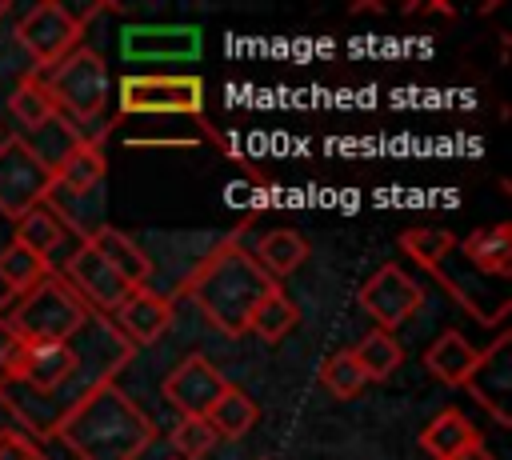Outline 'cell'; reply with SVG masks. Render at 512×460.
<instances>
[{"instance_id":"6da1fadb","label":"cell","mask_w":512,"mask_h":460,"mask_svg":"<svg viewBox=\"0 0 512 460\" xmlns=\"http://www.w3.org/2000/svg\"><path fill=\"white\" fill-rule=\"evenodd\" d=\"M48 440H60L76 460H140L156 424L116 380H100L68 404Z\"/></svg>"},{"instance_id":"7a4b0ae2","label":"cell","mask_w":512,"mask_h":460,"mask_svg":"<svg viewBox=\"0 0 512 460\" xmlns=\"http://www.w3.org/2000/svg\"><path fill=\"white\" fill-rule=\"evenodd\" d=\"M276 288V280L256 264L252 248L240 244V236H224L180 284V296L200 308V316L228 340L248 332L252 308Z\"/></svg>"},{"instance_id":"3957f363","label":"cell","mask_w":512,"mask_h":460,"mask_svg":"<svg viewBox=\"0 0 512 460\" xmlns=\"http://www.w3.org/2000/svg\"><path fill=\"white\" fill-rule=\"evenodd\" d=\"M4 312H8V324L16 328V336L24 344H60V340H72L96 316L64 284L60 272L44 276L36 288H28L20 296H8L4 300Z\"/></svg>"},{"instance_id":"277c9868","label":"cell","mask_w":512,"mask_h":460,"mask_svg":"<svg viewBox=\"0 0 512 460\" xmlns=\"http://www.w3.org/2000/svg\"><path fill=\"white\" fill-rule=\"evenodd\" d=\"M44 72L48 76H36V80L48 88V96H52L60 116L68 112L72 120L84 124V120H96L104 112L112 76H108V64H104V56L96 48H72L60 64H52Z\"/></svg>"},{"instance_id":"5b68a950","label":"cell","mask_w":512,"mask_h":460,"mask_svg":"<svg viewBox=\"0 0 512 460\" xmlns=\"http://www.w3.org/2000/svg\"><path fill=\"white\" fill-rule=\"evenodd\" d=\"M52 196V164L20 132L0 136V216L12 224Z\"/></svg>"},{"instance_id":"8992f818","label":"cell","mask_w":512,"mask_h":460,"mask_svg":"<svg viewBox=\"0 0 512 460\" xmlns=\"http://www.w3.org/2000/svg\"><path fill=\"white\" fill-rule=\"evenodd\" d=\"M80 36H84V16H76L56 0L36 4L16 20V40L40 68L60 64L72 48H80Z\"/></svg>"},{"instance_id":"52a82bcc","label":"cell","mask_w":512,"mask_h":460,"mask_svg":"<svg viewBox=\"0 0 512 460\" xmlns=\"http://www.w3.org/2000/svg\"><path fill=\"white\" fill-rule=\"evenodd\" d=\"M120 112H204V84L200 76H124L120 84Z\"/></svg>"},{"instance_id":"ba28073f","label":"cell","mask_w":512,"mask_h":460,"mask_svg":"<svg viewBox=\"0 0 512 460\" xmlns=\"http://www.w3.org/2000/svg\"><path fill=\"white\" fill-rule=\"evenodd\" d=\"M356 300H360V308L376 320V328L392 332V328H400L404 320H412V316L420 312L424 292H420V284H416L400 264H384V268H376V272L360 284Z\"/></svg>"},{"instance_id":"9c48e42d","label":"cell","mask_w":512,"mask_h":460,"mask_svg":"<svg viewBox=\"0 0 512 460\" xmlns=\"http://www.w3.org/2000/svg\"><path fill=\"white\" fill-rule=\"evenodd\" d=\"M468 396L496 420V424H508L512 420V408H508V396H512V336L500 332L472 364V372L464 376Z\"/></svg>"},{"instance_id":"30bf717a","label":"cell","mask_w":512,"mask_h":460,"mask_svg":"<svg viewBox=\"0 0 512 460\" xmlns=\"http://www.w3.org/2000/svg\"><path fill=\"white\" fill-rule=\"evenodd\" d=\"M60 276H64V284L88 304V312H96V316H112V312L128 300V292H132L84 240H80V248L64 260V272H60Z\"/></svg>"},{"instance_id":"8fae6325","label":"cell","mask_w":512,"mask_h":460,"mask_svg":"<svg viewBox=\"0 0 512 460\" xmlns=\"http://www.w3.org/2000/svg\"><path fill=\"white\" fill-rule=\"evenodd\" d=\"M224 388H228V380L220 376V368H216L204 352L184 356V360L164 376V400H168L180 416H208V408L220 400Z\"/></svg>"},{"instance_id":"7c38bea8","label":"cell","mask_w":512,"mask_h":460,"mask_svg":"<svg viewBox=\"0 0 512 460\" xmlns=\"http://www.w3.org/2000/svg\"><path fill=\"white\" fill-rule=\"evenodd\" d=\"M108 320H112V328H116L132 348H136V344H152V340H160V336L168 332V324H172V300L160 296V292H152V288H132L128 300H124Z\"/></svg>"},{"instance_id":"4fadbf2b","label":"cell","mask_w":512,"mask_h":460,"mask_svg":"<svg viewBox=\"0 0 512 460\" xmlns=\"http://www.w3.org/2000/svg\"><path fill=\"white\" fill-rule=\"evenodd\" d=\"M128 288H148V280H152V260L144 256V248L136 244V240H128L120 228H112V224H96V228H88L84 236H80Z\"/></svg>"},{"instance_id":"5bb4252c","label":"cell","mask_w":512,"mask_h":460,"mask_svg":"<svg viewBox=\"0 0 512 460\" xmlns=\"http://www.w3.org/2000/svg\"><path fill=\"white\" fill-rule=\"evenodd\" d=\"M108 176V160L104 148L96 140H76L60 160H52V196L68 192V196H88L92 188H100Z\"/></svg>"},{"instance_id":"9a60e30c","label":"cell","mask_w":512,"mask_h":460,"mask_svg":"<svg viewBox=\"0 0 512 460\" xmlns=\"http://www.w3.org/2000/svg\"><path fill=\"white\" fill-rule=\"evenodd\" d=\"M456 248L472 260V268H480L488 276H508V268H512V228L508 224L476 228L464 240H456Z\"/></svg>"},{"instance_id":"2e32d148","label":"cell","mask_w":512,"mask_h":460,"mask_svg":"<svg viewBox=\"0 0 512 460\" xmlns=\"http://www.w3.org/2000/svg\"><path fill=\"white\" fill-rule=\"evenodd\" d=\"M252 256H256V264H260L272 280H280V276H292V272L308 260V240H304L300 232H292V228H272V232H264V236L256 240Z\"/></svg>"},{"instance_id":"e0dca14e","label":"cell","mask_w":512,"mask_h":460,"mask_svg":"<svg viewBox=\"0 0 512 460\" xmlns=\"http://www.w3.org/2000/svg\"><path fill=\"white\" fill-rule=\"evenodd\" d=\"M476 356H480V352H476L456 328H448V332H440V336L428 344L424 368H428L436 380H444V384H464V376L472 372Z\"/></svg>"},{"instance_id":"ac0fdd59","label":"cell","mask_w":512,"mask_h":460,"mask_svg":"<svg viewBox=\"0 0 512 460\" xmlns=\"http://www.w3.org/2000/svg\"><path fill=\"white\" fill-rule=\"evenodd\" d=\"M256 420H260V404H256L244 388H236V384H228V388L220 392V400L208 408V424H212V432L224 436V440H240Z\"/></svg>"},{"instance_id":"d6986e66","label":"cell","mask_w":512,"mask_h":460,"mask_svg":"<svg viewBox=\"0 0 512 460\" xmlns=\"http://www.w3.org/2000/svg\"><path fill=\"white\" fill-rule=\"evenodd\" d=\"M352 360H356V368L364 372V380L372 384V380H384V376H392V372L400 368L404 348H400V340H396L392 332L372 328V332H364L360 344L352 348Z\"/></svg>"},{"instance_id":"ffe728a7","label":"cell","mask_w":512,"mask_h":460,"mask_svg":"<svg viewBox=\"0 0 512 460\" xmlns=\"http://www.w3.org/2000/svg\"><path fill=\"white\" fill-rule=\"evenodd\" d=\"M472 436H480L472 428V420L460 412V408H444L432 416V424L420 432V448L432 456V460H448L456 448H464Z\"/></svg>"},{"instance_id":"44dd1931","label":"cell","mask_w":512,"mask_h":460,"mask_svg":"<svg viewBox=\"0 0 512 460\" xmlns=\"http://www.w3.org/2000/svg\"><path fill=\"white\" fill-rule=\"evenodd\" d=\"M44 276H52L48 256H36L32 248H24L16 240L0 248V284L8 288V296H20V292L36 288Z\"/></svg>"},{"instance_id":"7402d4cb","label":"cell","mask_w":512,"mask_h":460,"mask_svg":"<svg viewBox=\"0 0 512 460\" xmlns=\"http://www.w3.org/2000/svg\"><path fill=\"white\" fill-rule=\"evenodd\" d=\"M12 240L24 244V248H32L36 256H52L56 244L64 240V216L44 200V204H36L32 212H24L16 220V236Z\"/></svg>"},{"instance_id":"603a6c76","label":"cell","mask_w":512,"mask_h":460,"mask_svg":"<svg viewBox=\"0 0 512 460\" xmlns=\"http://www.w3.org/2000/svg\"><path fill=\"white\" fill-rule=\"evenodd\" d=\"M296 320H300V308L288 300L284 288H272V292L252 308V316H248V332H256L260 340L276 344V340H284V336L296 328Z\"/></svg>"},{"instance_id":"cb8c5ba5","label":"cell","mask_w":512,"mask_h":460,"mask_svg":"<svg viewBox=\"0 0 512 460\" xmlns=\"http://www.w3.org/2000/svg\"><path fill=\"white\" fill-rule=\"evenodd\" d=\"M8 108H12L16 124H20V128H32V132L48 128V124L60 116V112H56V104H52V96H48V88H44L36 76H24V80L12 88Z\"/></svg>"},{"instance_id":"d4e9b609","label":"cell","mask_w":512,"mask_h":460,"mask_svg":"<svg viewBox=\"0 0 512 460\" xmlns=\"http://www.w3.org/2000/svg\"><path fill=\"white\" fill-rule=\"evenodd\" d=\"M400 248L424 264L428 272H444V260L456 252V236L448 228H436V224H420V228H408L400 232Z\"/></svg>"},{"instance_id":"484cf974","label":"cell","mask_w":512,"mask_h":460,"mask_svg":"<svg viewBox=\"0 0 512 460\" xmlns=\"http://www.w3.org/2000/svg\"><path fill=\"white\" fill-rule=\"evenodd\" d=\"M200 48V36L196 28H168L156 36V28H136L124 36V52L132 56H192Z\"/></svg>"},{"instance_id":"4316f807","label":"cell","mask_w":512,"mask_h":460,"mask_svg":"<svg viewBox=\"0 0 512 460\" xmlns=\"http://www.w3.org/2000/svg\"><path fill=\"white\" fill-rule=\"evenodd\" d=\"M320 380H324V388L332 392V396H340V400H352V396H360L364 392V372L356 368V360H352V348H336L324 364H320Z\"/></svg>"},{"instance_id":"83f0119b","label":"cell","mask_w":512,"mask_h":460,"mask_svg":"<svg viewBox=\"0 0 512 460\" xmlns=\"http://www.w3.org/2000/svg\"><path fill=\"white\" fill-rule=\"evenodd\" d=\"M172 448H176V460H204L212 448H216V432L208 424V416H180V424L172 428Z\"/></svg>"},{"instance_id":"f1b7e54d","label":"cell","mask_w":512,"mask_h":460,"mask_svg":"<svg viewBox=\"0 0 512 460\" xmlns=\"http://www.w3.org/2000/svg\"><path fill=\"white\" fill-rule=\"evenodd\" d=\"M20 352H24V340L16 336V328L8 324V312H4V304H0V388L12 384L16 364H20Z\"/></svg>"},{"instance_id":"f546056e","label":"cell","mask_w":512,"mask_h":460,"mask_svg":"<svg viewBox=\"0 0 512 460\" xmlns=\"http://www.w3.org/2000/svg\"><path fill=\"white\" fill-rule=\"evenodd\" d=\"M0 460H48L40 440L24 432H0Z\"/></svg>"},{"instance_id":"4dcf8cb0","label":"cell","mask_w":512,"mask_h":460,"mask_svg":"<svg viewBox=\"0 0 512 460\" xmlns=\"http://www.w3.org/2000/svg\"><path fill=\"white\" fill-rule=\"evenodd\" d=\"M448 460H492V448H488L480 436H472V440H468L464 448H456Z\"/></svg>"},{"instance_id":"1f68e13d","label":"cell","mask_w":512,"mask_h":460,"mask_svg":"<svg viewBox=\"0 0 512 460\" xmlns=\"http://www.w3.org/2000/svg\"><path fill=\"white\" fill-rule=\"evenodd\" d=\"M8 8H12V4H8V0H0V20L8 16Z\"/></svg>"}]
</instances>
